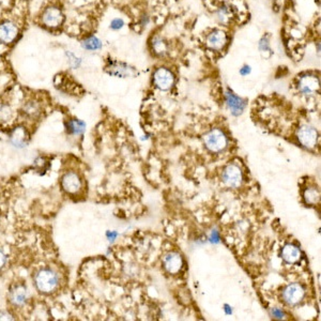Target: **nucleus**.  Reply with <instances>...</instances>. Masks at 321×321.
I'll list each match as a JSON object with an SVG mask.
<instances>
[{
    "mask_svg": "<svg viewBox=\"0 0 321 321\" xmlns=\"http://www.w3.org/2000/svg\"><path fill=\"white\" fill-rule=\"evenodd\" d=\"M298 137L300 143L306 148H314L318 142L317 131L312 127H309V125H303V127L299 130Z\"/></svg>",
    "mask_w": 321,
    "mask_h": 321,
    "instance_id": "obj_9",
    "label": "nucleus"
},
{
    "mask_svg": "<svg viewBox=\"0 0 321 321\" xmlns=\"http://www.w3.org/2000/svg\"><path fill=\"white\" fill-rule=\"evenodd\" d=\"M5 262H6V257L3 254L2 250H0V269H2L4 267Z\"/></svg>",
    "mask_w": 321,
    "mask_h": 321,
    "instance_id": "obj_25",
    "label": "nucleus"
},
{
    "mask_svg": "<svg viewBox=\"0 0 321 321\" xmlns=\"http://www.w3.org/2000/svg\"><path fill=\"white\" fill-rule=\"evenodd\" d=\"M13 109L8 102H0V122H6L12 119Z\"/></svg>",
    "mask_w": 321,
    "mask_h": 321,
    "instance_id": "obj_20",
    "label": "nucleus"
},
{
    "mask_svg": "<svg viewBox=\"0 0 321 321\" xmlns=\"http://www.w3.org/2000/svg\"><path fill=\"white\" fill-rule=\"evenodd\" d=\"M65 22L64 10L57 3H50L41 11L39 15V24L47 30L55 31L62 27Z\"/></svg>",
    "mask_w": 321,
    "mask_h": 321,
    "instance_id": "obj_2",
    "label": "nucleus"
},
{
    "mask_svg": "<svg viewBox=\"0 0 321 321\" xmlns=\"http://www.w3.org/2000/svg\"><path fill=\"white\" fill-rule=\"evenodd\" d=\"M226 100H227V104L229 108L233 110L234 114H239L243 110L244 108V103L243 101L238 97L237 95H235L232 92H228L226 94Z\"/></svg>",
    "mask_w": 321,
    "mask_h": 321,
    "instance_id": "obj_18",
    "label": "nucleus"
},
{
    "mask_svg": "<svg viewBox=\"0 0 321 321\" xmlns=\"http://www.w3.org/2000/svg\"><path fill=\"white\" fill-rule=\"evenodd\" d=\"M68 128L70 131H72V132H74L75 134H78V133H80V132L82 131L83 123L78 119H73V120L69 121Z\"/></svg>",
    "mask_w": 321,
    "mask_h": 321,
    "instance_id": "obj_22",
    "label": "nucleus"
},
{
    "mask_svg": "<svg viewBox=\"0 0 321 321\" xmlns=\"http://www.w3.org/2000/svg\"><path fill=\"white\" fill-rule=\"evenodd\" d=\"M304 198L308 204H317L319 200V191L315 187H311L309 190H306L304 193Z\"/></svg>",
    "mask_w": 321,
    "mask_h": 321,
    "instance_id": "obj_21",
    "label": "nucleus"
},
{
    "mask_svg": "<svg viewBox=\"0 0 321 321\" xmlns=\"http://www.w3.org/2000/svg\"><path fill=\"white\" fill-rule=\"evenodd\" d=\"M299 87L302 93L306 95L313 94L315 93L319 88V80L314 75L303 76V78H301V80H300Z\"/></svg>",
    "mask_w": 321,
    "mask_h": 321,
    "instance_id": "obj_13",
    "label": "nucleus"
},
{
    "mask_svg": "<svg viewBox=\"0 0 321 321\" xmlns=\"http://www.w3.org/2000/svg\"><path fill=\"white\" fill-rule=\"evenodd\" d=\"M105 70L109 75H113V76H116V78H121V79L129 78V76H133L135 74L134 70L129 65L116 60L107 61Z\"/></svg>",
    "mask_w": 321,
    "mask_h": 321,
    "instance_id": "obj_6",
    "label": "nucleus"
},
{
    "mask_svg": "<svg viewBox=\"0 0 321 321\" xmlns=\"http://www.w3.org/2000/svg\"><path fill=\"white\" fill-rule=\"evenodd\" d=\"M22 33L20 26L16 20L11 18L0 19V44L11 46L18 40Z\"/></svg>",
    "mask_w": 321,
    "mask_h": 321,
    "instance_id": "obj_3",
    "label": "nucleus"
},
{
    "mask_svg": "<svg viewBox=\"0 0 321 321\" xmlns=\"http://www.w3.org/2000/svg\"><path fill=\"white\" fill-rule=\"evenodd\" d=\"M249 71H250V70H249V67H244V68L241 70V73H242L243 75H246V74H248V73H249Z\"/></svg>",
    "mask_w": 321,
    "mask_h": 321,
    "instance_id": "obj_26",
    "label": "nucleus"
},
{
    "mask_svg": "<svg viewBox=\"0 0 321 321\" xmlns=\"http://www.w3.org/2000/svg\"><path fill=\"white\" fill-rule=\"evenodd\" d=\"M123 26H124V20L122 18H118V17L111 19V22L109 24L110 29L115 31L120 30Z\"/></svg>",
    "mask_w": 321,
    "mask_h": 321,
    "instance_id": "obj_23",
    "label": "nucleus"
},
{
    "mask_svg": "<svg viewBox=\"0 0 321 321\" xmlns=\"http://www.w3.org/2000/svg\"><path fill=\"white\" fill-rule=\"evenodd\" d=\"M153 47H155V50L157 51V53H163L165 52V44L164 42L160 40V38H157L153 42Z\"/></svg>",
    "mask_w": 321,
    "mask_h": 321,
    "instance_id": "obj_24",
    "label": "nucleus"
},
{
    "mask_svg": "<svg viewBox=\"0 0 321 321\" xmlns=\"http://www.w3.org/2000/svg\"><path fill=\"white\" fill-rule=\"evenodd\" d=\"M284 300L287 303L295 305L299 303L304 297V289L301 285L299 284H291L287 288L284 290Z\"/></svg>",
    "mask_w": 321,
    "mask_h": 321,
    "instance_id": "obj_11",
    "label": "nucleus"
},
{
    "mask_svg": "<svg viewBox=\"0 0 321 321\" xmlns=\"http://www.w3.org/2000/svg\"><path fill=\"white\" fill-rule=\"evenodd\" d=\"M33 282L41 294L51 295L60 287V275L57 271L50 267L42 268L34 275Z\"/></svg>",
    "mask_w": 321,
    "mask_h": 321,
    "instance_id": "obj_1",
    "label": "nucleus"
},
{
    "mask_svg": "<svg viewBox=\"0 0 321 321\" xmlns=\"http://www.w3.org/2000/svg\"><path fill=\"white\" fill-rule=\"evenodd\" d=\"M61 186L68 194H78L82 187V180L79 176V173L67 171L61 178Z\"/></svg>",
    "mask_w": 321,
    "mask_h": 321,
    "instance_id": "obj_5",
    "label": "nucleus"
},
{
    "mask_svg": "<svg viewBox=\"0 0 321 321\" xmlns=\"http://www.w3.org/2000/svg\"><path fill=\"white\" fill-rule=\"evenodd\" d=\"M164 267L170 274H176L182 267V258L177 253H170L165 257Z\"/></svg>",
    "mask_w": 321,
    "mask_h": 321,
    "instance_id": "obj_16",
    "label": "nucleus"
},
{
    "mask_svg": "<svg viewBox=\"0 0 321 321\" xmlns=\"http://www.w3.org/2000/svg\"><path fill=\"white\" fill-rule=\"evenodd\" d=\"M65 58L68 62V66L72 70H78L81 67L82 59L80 57H79V56L76 55L74 52L70 51V50H66L65 51Z\"/></svg>",
    "mask_w": 321,
    "mask_h": 321,
    "instance_id": "obj_19",
    "label": "nucleus"
},
{
    "mask_svg": "<svg viewBox=\"0 0 321 321\" xmlns=\"http://www.w3.org/2000/svg\"><path fill=\"white\" fill-rule=\"evenodd\" d=\"M282 257L286 262L295 263L300 259L301 253H300V249L297 246L292 245V244H287V245L283 248Z\"/></svg>",
    "mask_w": 321,
    "mask_h": 321,
    "instance_id": "obj_17",
    "label": "nucleus"
},
{
    "mask_svg": "<svg viewBox=\"0 0 321 321\" xmlns=\"http://www.w3.org/2000/svg\"><path fill=\"white\" fill-rule=\"evenodd\" d=\"M80 47L86 52L95 53V52H99L102 50L103 42L99 37L94 36V34H91V36L83 38L80 41Z\"/></svg>",
    "mask_w": 321,
    "mask_h": 321,
    "instance_id": "obj_15",
    "label": "nucleus"
},
{
    "mask_svg": "<svg viewBox=\"0 0 321 321\" xmlns=\"http://www.w3.org/2000/svg\"><path fill=\"white\" fill-rule=\"evenodd\" d=\"M227 43V36L224 31L214 30L207 37V45L213 51H220Z\"/></svg>",
    "mask_w": 321,
    "mask_h": 321,
    "instance_id": "obj_12",
    "label": "nucleus"
},
{
    "mask_svg": "<svg viewBox=\"0 0 321 321\" xmlns=\"http://www.w3.org/2000/svg\"><path fill=\"white\" fill-rule=\"evenodd\" d=\"M27 297H28V290L24 284L17 283L11 286L9 291V300L11 304L16 306V308L17 306H22L26 303Z\"/></svg>",
    "mask_w": 321,
    "mask_h": 321,
    "instance_id": "obj_8",
    "label": "nucleus"
},
{
    "mask_svg": "<svg viewBox=\"0 0 321 321\" xmlns=\"http://www.w3.org/2000/svg\"><path fill=\"white\" fill-rule=\"evenodd\" d=\"M42 109H43V107H42L41 101L38 100L37 97H29V99H27L22 105L23 113L26 116L31 118H36L40 116L42 113Z\"/></svg>",
    "mask_w": 321,
    "mask_h": 321,
    "instance_id": "obj_14",
    "label": "nucleus"
},
{
    "mask_svg": "<svg viewBox=\"0 0 321 321\" xmlns=\"http://www.w3.org/2000/svg\"><path fill=\"white\" fill-rule=\"evenodd\" d=\"M207 147L213 152H219L226 148L227 138L220 130H212L205 137Z\"/></svg>",
    "mask_w": 321,
    "mask_h": 321,
    "instance_id": "obj_4",
    "label": "nucleus"
},
{
    "mask_svg": "<svg viewBox=\"0 0 321 321\" xmlns=\"http://www.w3.org/2000/svg\"><path fill=\"white\" fill-rule=\"evenodd\" d=\"M225 183L230 187H238L242 182V172L239 166L235 164H230L226 167L223 174Z\"/></svg>",
    "mask_w": 321,
    "mask_h": 321,
    "instance_id": "obj_10",
    "label": "nucleus"
},
{
    "mask_svg": "<svg viewBox=\"0 0 321 321\" xmlns=\"http://www.w3.org/2000/svg\"><path fill=\"white\" fill-rule=\"evenodd\" d=\"M153 81L155 85L160 90H168L172 87L174 82V76L168 69L160 68L158 69L155 76H153Z\"/></svg>",
    "mask_w": 321,
    "mask_h": 321,
    "instance_id": "obj_7",
    "label": "nucleus"
}]
</instances>
